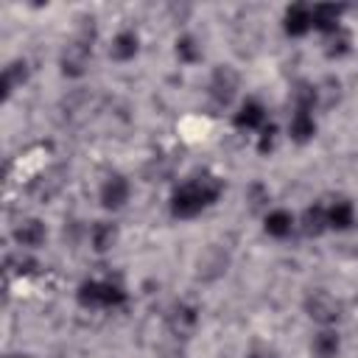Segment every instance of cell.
Listing matches in <instances>:
<instances>
[{"label": "cell", "instance_id": "e0dca14e", "mask_svg": "<svg viewBox=\"0 0 358 358\" xmlns=\"http://www.w3.org/2000/svg\"><path fill=\"white\" fill-rule=\"evenodd\" d=\"M310 350L316 358H336L338 350H341V336L333 330V327H322L313 341H310Z\"/></svg>", "mask_w": 358, "mask_h": 358}, {"label": "cell", "instance_id": "ffe728a7", "mask_svg": "<svg viewBox=\"0 0 358 358\" xmlns=\"http://www.w3.org/2000/svg\"><path fill=\"white\" fill-rule=\"evenodd\" d=\"M173 53H176V59H179L182 64H196V62H201V45H199V39L190 36V34L176 36Z\"/></svg>", "mask_w": 358, "mask_h": 358}, {"label": "cell", "instance_id": "9c48e42d", "mask_svg": "<svg viewBox=\"0 0 358 358\" xmlns=\"http://www.w3.org/2000/svg\"><path fill=\"white\" fill-rule=\"evenodd\" d=\"M313 8V31H319L322 36H330L336 34L341 25V17H344V6H336V3H319V6H310Z\"/></svg>", "mask_w": 358, "mask_h": 358}, {"label": "cell", "instance_id": "4fadbf2b", "mask_svg": "<svg viewBox=\"0 0 358 358\" xmlns=\"http://www.w3.org/2000/svg\"><path fill=\"white\" fill-rule=\"evenodd\" d=\"M355 224V204L350 199H333L327 201V229L347 232Z\"/></svg>", "mask_w": 358, "mask_h": 358}, {"label": "cell", "instance_id": "44dd1931", "mask_svg": "<svg viewBox=\"0 0 358 358\" xmlns=\"http://www.w3.org/2000/svg\"><path fill=\"white\" fill-rule=\"evenodd\" d=\"M350 50H352V36H350L347 28H338L336 34L324 36V53H327L330 59H341V56H347Z\"/></svg>", "mask_w": 358, "mask_h": 358}, {"label": "cell", "instance_id": "2e32d148", "mask_svg": "<svg viewBox=\"0 0 358 358\" xmlns=\"http://www.w3.org/2000/svg\"><path fill=\"white\" fill-rule=\"evenodd\" d=\"M302 232L305 235H322V232H327V204L324 201H313L310 207H305V213H302Z\"/></svg>", "mask_w": 358, "mask_h": 358}, {"label": "cell", "instance_id": "3957f363", "mask_svg": "<svg viewBox=\"0 0 358 358\" xmlns=\"http://www.w3.org/2000/svg\"><path fill=\"white\" fill-rule=\"evenodd\" d=\"M129 196H131V185H129V179L123 176V173H109L103 182H101V187H98V201H101V207L103 210H120V207H126V201H129Z\"/></svg>", "mask_w": 358, "mask_h": 358}, {"label": "cell", "instance_id": "603a6c76", "mask_svg": "<svg viewBox=\"0 0 358 358\" xmlns=\"http://www.w3.org/2000/svg\"><path fill=\"white\" fill-rule=\"evenodd\" d=\"M6 268H8L11 274H31V271L36 268V260L28 257V255H11V257L6 260Z\"/></svg>", "mask_w": 358, "mask_h": 358}, {"label": "cell", "instance_id": "52a82bcc", "mask_svg": "<svg viewBox=\"0 0 358 358\" xmlns=\"http://www.w3.org/2000/svg\"><path fill=\"white\" fill-rule=\"evenodd\" d=\"M282 31L288 36H305L313 31V8L305 3H294L282 11Z\"/></svg>", "mask_w": 358, "mask_h": 358}, {"label": "cell", "instance_id": "30bf717a", "mask_svg": "<svg viewBox=\"0 0 358 358\" xmlns=\"http://www.w3.org/2000/svg\"><path fill=\"white\" fill-rule=\"evenodd\" d=\"M137 53H140V34L131 31V28H120V31L112 36V42H109V56H112L115 62L126 64V62H131Z\"/></svg>", "mask_w": 358, "mask_h": 358}, {"label": "cell", "instance_id": "7c38bea8", "mask_svg": "<svg viewBox=\"0 0 358 358\" xmlns=\"http://www.w3.org/2000/svg\"><path fill=\"white\" fill-rule=\"evenodd\" d=\"M316 117H313V112H308V109H294L291 112V117H288V137L294 140V143H310L313 137H316Z\"/></svg>", "mask_w": 358, "mask_h": 358}, {"label": "cell", "instance_id": "d6986e66", "mask_svg": "<svg viewBox=\"0 0 358 358\" xmlns=\"http://www.w3.org/2000/svg\"><path fill=\"white\" fill-rule=\"evenodd\" d=\"M168 322H171V330H173L176 336H185V333H190V330L196 327V322H199V313H196V308H193V305H185V302H179V305L171 310Z\"/></svg>", "mask_w": 358, "mask_h": 358}, {"label": "cell", "instance_id": "7402d4cb", "mask_svg": "<svg viewBox=\"0 0 358 358\" xmlns=\"http://www.w3.org/2000/svg\"><path fill=\"white\" fill-rule=\"evenodd\" d=\"M277 134H280V129L274 126V123H266L260 131H257V151L263 154V157H268L271 151H274V143H277Z\"/></svg>", "mask_w": 358, "mask_h": 358}, {"label": "cell", "instance_id": "5bb4252c", "mask_svg": "<svg viewBox=\"0 0 358 358\" xmlns=\"http://www.w3.org/2000/svg\"><path fill=\"white\" fill-rule=\"evenodd\" d=\"M235 87H238V76H235L229 67H218V70L213 73V81H210V95H213L218 103H229Z\"/></svg>", "mask_w": 358, "mask_h": 358}, {"label": "cell", "instance_id": "277c9868", "mask_svg": "<svg viewBox=\"0 0 358 358\" xmlns=\"http://www.w3.org/2000/svg\"><path fill=\"white\" fill-rule=\"evenodd\" d=\"M305 310H308V316L316 319L322 327H330V324H336L341 305H338V299H336L333 294H327L324 288H316L313 294H308Z\"/></svg>", "mask_w": 358, "mask_h": 358}, {"label": "cell", "instance_id": "9a60e30c", "mask_svg": "<svg viewBox=\"0 0 358 358\" xmlns=\"http://www.w3.org/2000/svg\"><path fill=\"white\" fill-rule=\"evenodd\" d=\"M115 243H117V227H115L112 221H95V224L90 227V246H92L98 255L115 249Z\"/></svg>", "mask_w": 358, "mask_h": 358}, {"label": "cell", "instance_id": "5b68a950", "mask_svg": "<svg viewBox=\"0 0 358 358\" xmlns=\"http://www.w3.org/2000/svg\"><path fill=\"white\" fill-rule=\"evenodd\" d=\"M232 126L238 131H260L266 126V106L257 98H246L241 101V106L232 115Z\"/></svg>", "mask_w": 358, "mask_h": 358}, {"label": "cell", "instance_id": "ba28073f", "mask_svg": "<svg viewBox=\"0 0 358 358\" xmlns=\"http://www.w3.org/2000/svg\"><path fill=\"white\" fill-rule=\"evenodd\" d=\"M90 56H92V48L87 39H78V42H70L62 53V73L64 76H81L90 64Z\"/></svg>", "mask_w": 358, "mask_h": 358}, {"label": "cell", "instance_id": "6da1fadb", "mask_svg": "<svg viewBox=\"0 0 358 358\" xmlns=\"http://www.w3.org/2000/svg\"><path fill=\"white\" fill-rule=\"evenodd\" d=\"M224 193V185L218 176L213 173H199V176H190L187 182H182L179 187H173L171 199H168V210L173 218H196L201 215L204 210H210Z\"/></svg>", "mask_w": 358, "mask_h": 358}, {"label": "cell", "instance_id": "ac0fdd59", "mask_svg": "<svg viewBox=\"0 0 358 358\" xmlns=\"http://www.w3.org/2000/svg\"><path fill=\"white\" fill-rule=\"evenodd\" d=\"M28 81V62L25 59H17V62H8L3 67V98H11V92L17 87H22Z\"/></svg>", "mask_w": 358, "mask_h": 358}, {"label": "cell", "instance_id": "8992f818", "mask_svg": "<svg viewBox=\"0 0 358 358\" xmlns=\"http://www.w3.org/2000/svg\"><path fill=\"white\" fill-rule=\"evenodd\" d=\"M14 241L20 249H39L48 241V227L39 218H22L14 224Z\"/></svg>", "mask_w": 358, "mask_h": 358}, {"label": "cell", "instance_id": "7a4b0ae2", "mask_svg": "<svg viewBox=\"0 0 358 358\" xmlns=\"http://www.w3.org/2000/svg\"><path fill=\"white\" fill-rule=\"evenodd\" d=\"M76 299H78L81 308H103V310H112V308H123L126 299H129V294L115 280L92 277V280H84L76 288Z\"/></svg>", "mask_w": 358, "mask_h": 358}, {"label": "cell", "instance_id": "8fae6325", "mask_svg": "<svg viewBox=\"0 0 358 358\" xmlns=\"http://www.w3.org/2000/svg\"><path fill=\"white\" fill-rule=\"evenodd\" d=\"M294 227H296V218H294L291 210L274 207V210H268V213L263 215V232H266L268 238L282 241V238H288V235L294 232Z\"/></svg>", "mask_w": 358, "mask_h": 358}]
</instances>
